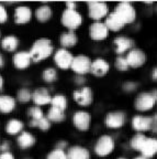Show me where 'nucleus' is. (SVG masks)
Segmentation results:
<instances>
[{
  "instance_id": "603ef678",
  "label": "nucleus",
  "mask_w": 157,
  "mask_h": 159,
  "mask_svg": "<svg viewBox=\"0 0 157 159\" xmlns=\"http://www.w3.org/2000/svg\"><path fill=\"white\" fill-rule=\"evenodd\" d=\"M2 38V31H1V29H0V39Z\"/></svg>"
},
{
  "instance_id": "f3484780",
  "label": "nucleus",
  "mask_w": 157,
  "mask_h": 159,
  "mask_svg": "<svg viewBox=\"0 0 157 159\" xmlns=\"http://www.w3.org/2000/svg\"><path fill=\"white\" fill-rule=\"evenodd\" d=\"M20 44H21L20 38L15 33H8L2 35V38L0 39V48L3 52L15 53L19 50Z\"/></svg>"
},
{
  "instance_id": "2eb2a0df",
  "label": "nucleus",
  "mask_w": 157,
  "mask_h": 159,
  "mask_svg": "<svg viewBox=\"0 0 157 159\" xmlns=\"http://www.w3.org/2000/svg\"><path fill=\"white\" fill-rule=\"evenodd\" d=\"M37 138L31 130L24 129L21 134L15 137V144L20 150H30L36 145Z\"/></svg>"
},
{
  "instance_id": "9b49d317",
  "label": "nucleus",
  "mask_w": 157,
  "mask_h": 159,
  "mask_svg": "<svg viewBox=\"0 0 157 159\" xmlns=\"http://www.w3.org/2000/svg\"><path fill=\"white\" fill-rule=\"evenodd\" d=\"M73 125L79 132H88L92 123V116L89 112L78 109L73 114Z\"/></svg>"
},
{
  "instance_id": "f704fd0d",
  "label": "nucleus",
  "mask_w": 157,
  "mask_h": 159,
  "mask_svg": "<svg viewBox=\"0 0 157 159\" xmlns=\"http://www.w3.org/2000/svg\"><path fill=\"white\" fill-rule=\"evenodd\" d=\"M45 159H67V155L65 150L58 148H52L45 156Z\"/></svg>"
},
{
  "instance_id": "412c9836",
  "label": "nucleus",
  "mask_w": 157,
  "mask_h": 159,
  "mask_svg": "<svg viewBox=\"0 0 157 159\" xmlns=\"http://www.w3.org/2000/svg\"><path fill=\"white\" fill-rule=\"evenodd\" d=\"M18 103L15 95L0 93V114L10 115L17 109Z\"/></svg>"
},
{
  "instance_id": "5701e85b",
  "label": "nucleus",
  "mask_w": 157,
  "mask_h": 159,
  "mask_svg": "<svg viewBox=\"0 0 157 159\" xmlns=\"http://www.w3.org/2000/svg\"><path fill=\"white\" fill-rule=\"evenodd\" d=\"M110 72V63L103 57H97L92 60L90 66V74L96 77H103Z\"/></svg>"
},
{
  "instance_id": "a19ab883",
  "label": "nucleus",
  "mask_w": 157,
  "mask_h": 159,
  "mask_svg": "<svg viewBox=\"0 0 157 159\" xmlns=\"http://www.w3.org/2000/svg\"><path fill=\"white\" fill-rule=\"evenodd\" d=\"M68 147H69L68 142L65 140V139H59V140H57L56 142V144H55V148L62 149V150H65V152L68 149Z\"/></svg>"
},
{
  "instance_id": "dca6fc26",
  "label": "nucleus",
  "mask_w": 157,
  "mask_h": 159,
  "mask_svg": "<svg viewBox=\"0 0 157 159\" xmlns=\"http://www.w3.org/2000/svg\"><path fill=\"white\" fill-rule=\"evenodd\" d=\"M126 62H128L129 66L132 69H138V67L143 66L146 62V54L143 50L138 49V48H133L130 50L126 55H125Z\"/></svg>"
},
{
  "instance_id": "58836bf2",
  "label": "nucleus",
  "mask_w": 157,
  "mask_h": 159,
  "mask_svg": "<svg viewBox=\"0 0 157 159\" xmlns=\"http://www.w3.org/2000/svg\"><path fill=\"white\" fill-rule=\"evenodd\" d=\"M138 89V83L134 82V81H128L122 84V89L125 93H133Z\"/></svg>"
},
{
  "instance_id": "a18cd8bd",
  "label": "nucleus",
  "mask_w": 157,
  "mask_h": 159,
  "mask_svg": "<svg viewBox=\"0 0 157 159\" xmlns=\"http://www.w3.org/2000/svg\"><path fill=\"white\" fill-rule=\"evenodd\" d=\"M6 64H7V61H6L5 54H3V53L0 51V70L5 69Z\"/></svg>"
},
{
  "instance_id": "c756f323",
  "label": "nucleus",
  "mask_w": 157,
  "mask_h": 159,
  "mask_svg": "<svg viewBox=\"0 0 157 159\" xmlns=\"http://www.w3.org/2000/svg\"><path fill=\"white\" fill-rule=\"evenodd\" d=\"M103 23L106 25V27L108 28V30L110 32H119V31H121V30L125 27L120 21V19L113 13V11L107 16V18L104 19Z\"/></svg>"
},
{
  "instance_id": "f8f14e48",
  "label": "nucleus",
  "mask_w": 157,
  "mask_h": 159,
  "mask_svg": "<svg viewBox=\"0 0 157 159\" xmlns=\"http://www.w3.org/2000/svg\"><path fill=\"white\" fill-rule=\"evenodd\" d=\"M92 60L85 54H78L74 57L70 65V70L75 73V75H83L85 76L90 72V66Z\"/></svg>"
},
{
  "instance_id": "c03bdc74",
  "label": "nucleus",
  "mask_w": 157,
  "mask_h": 159,
  "mask_svg": "<svg viewBox=\"0 0 157 159\" xmlns=\"http://www.w3.org/2000/svg\"><path fill=\"white\" fill-rule=\"evenodd\" d=\"M77 7H78V3L75 2V1H66L65 2V9L77 10Z\"/></svg>"
},
{
  "instance_id": "49530a36",
  "label": "nucleus",
  "mask_w": 157,
  "mask_h": 159,
  "mask_svg": "<svg viewBox=\"0 0 157 159\" xmlns=\"http://www.w3.org/2000/svg\"><path fill=\"white\" fill-rule=\"evenodd\" d=\"M5 84H6L5 77H3V75L1 74V72H0V93L2 92L3 89H5Z\"/></svg>"
},
{
  "instance_id": "e433bc0d",
  "label": "nucleus",
  "mask_w": 157,
  "mask_h": 159,
  "mask_svg": "<svg viewBox=\"0 0 157 159\" xmlns=\"http://www.w3.org/2000/svg\"><path fill=\"white\" fill-rule=\"evenodd\" d=\"M51 128H52V123L49 122L45 116L36 122V128L35 129H39V130H41V132L46 133V132H49Z\"/></svg>"
},
{
  "instance_id": "f03ea898",
  "label": "nucleus",
  "mask_w": 157,
  "mask_h": 159,
  "mask_svg": "<svg viewBox=\"0 0 157 159\" xmlns=\"http://www.w3.org/2000/svg\"><path fill=\"white\" fill-rule=\"evenodd\" d=\"M113 13L120 19V21L124 25L133 23L136 19V10L133 3L129 1H122L116 5Z\"/></svg>"
},
{
  "instance_id": "09e8293b",
  "label": "nucleus",
  "mask_w": 157,
  "mask_h": 159,
  "mask_svg": "<svg viewBox=\"0 0 157 159\" xmlns=\"http://www.w3.org/2000/svg\"><path fill=\"white\" fill-rule=\"evenodd\" d=\"M151 94H152V96L154 97L155 102L157 103V89H153L152 92H151Z\"/></svg>"
},
{
  "instance_id": "5fc2aeb1",
  "label": "nucleus",
  "mask_w": 157,
  "mask_h": 159,
  "mask_svg": "<svg viewBox=\"0 0 157 159\" xmlns=\"http://www.w3.org/2000/svg\"><path fill=\"white\" fill-rule=\"evenodd\" d=\"M156 11H157V7H156Z\"/></svg>"
},
{
  "instance_id": "4468645a",
  "label": "nucleus",
  "mask_w": 157,
  "mask_h": 159,
  "mask_svg": "<svg viewBox=\"0 0 157 159\" xmlns=\"http://www.w3.org/2000/svg\"><path fill=\"white\" fill-rule=\"evenodd\" d=\"M154 97L152 96L151 92H141L134 99V107L138 112H148L155 106Z\"/></svg>"
},
{
  "instance_id": "3c124183",
  "label": "nucleus",
  "mask_w": 157,
  "mask_h": 159,
  "mask_svg": "<svg viewBox=\"0 0 157 159\" xmlns=\"http://www.w3.org/2000/svg\"><path fill=\"white\" fill-rule=\"evenodd\" d=\"M22 159H33L32 157H30V156H25V157H23Z\"/></svg>"
},
{
  "instance_id": "8fccbe9b",
  "label": "nucleus",
  "mask_w": 157,
  "mask_h": 159,
  "mask_svg": "<svg viewBox=\"0 0 157 159\" xmlns=\"http://www.w3.org/2000/svg\"><path fill=\"white\" fill-rule=\"evenodd\" d=\"M134 159H146V158H145V157H143L142 156V155H140V156H138V157H135V158Z\"/></svg>"
},
{
  "instance_id": "c85d7f7f",
  "label": "nucleus",
  "mask_w": 157,
  "mask_h": 159,
  "mask_svg": "<svg viewBox=\"0 0 157 159\" xmlns=\"http://www.w3.org/2000/svg\"><path fill=\"white\" fill-rule=\"evenodd\" d=\"M45 117L49 119L52 124H62L64 123L67 118L66 112H63L61 109L55 108V107L49 106L45 113Z\"/></svg>"
},
{
  "instance_id": "de8ad7c7",
  "label": "nucleus",
  "mask_w": 157,
  "mask_h": 159,
  "mask_svg": "<svg viewBox=\"0 0 157 159\" xmlns=\"http://www.w3.org/2000/svg\"><path fill=\"white\" fill-rule=\"evenodd\" d=\"M152 79L154 80V81H157V66L153 69V71H152Z\"/></svg>"
},
{
  "instance_id": "f257e3e1",
  "label": "nucleus",
  "mask_w": 157,
  "mask_h": 159,
  "mask_svg": "<svg viewBox=\"0 0 157 159\" xmlns=\"http://www.w3.org/2000/svg\"><path fill=\"white\" fill-rule=\"evenodd\" d=\"M33 64H40L41 62L53 57L55 51V45L49 38H37L32 42L28 50Z\"/></svg>"
},
{
  "instance_id": "2f4dec72",
  "label": "nucleus",
  "mask_w": 157,
  "mask_h": 159,
  "mask_svg": "<svg viewBox=\"0 0 157 159\" xmlns=\"http://www.w3.org/2000/svg\"><path fill=\"white\" fill-rule=\"evenodd\" d=\"M49 106L58 108L63 112H66L67 108H68V98L63 93H55L52 96V102Z\"/></svg>"
},
{
  "instance_id": "6ab92c4d",
  "label": "nucleus",
  "mask_w": 157,
  "mask_h": 159,
  "mask_svg": "<svg viewBox=\"0 0 157 159\" xmlns=\"http://www.w3.org/2000/svg\"><path fill=\"white\" fill-rule=\"evenodd\" d=\"M110 34V31L102 21H96L92 22L89 27V37L93 41H103Z\"/></svg>"
},
{
  "instance_id": "37998d69",
  "label": "nucleus",
  "mask_w": 157,
  "mask_h": 159,
  "mask_svg": "<svg viewBox=\"0 0 157 159\" xmlns=\"http://www.w3.org/2000/svg\"><path fill=\"white\" fill-rule=\"evenodd\" d=\"M0 159H17L13 152H0Z\"/></svg>"
},
{
  "instance_id": "ddd939ff",
  "label": "nucleus",
  "mask_w": 157,
  "mask_h": 159,
  "mask_svg": "<svg viewBox=\"0 0 157 159\" xmlns=\"http://www.w3.org/2000/svg\"><path fill=\"white\" fill-rule=\"evenodd\" d=\"M73 99L81 107L90 106L93 103V92L90 86H83L73 92Z\"/></svg>"
},
{
  "instance_id": "473e14b6",
  "label": "nucleus",
  "mask_w": 157,
  "mask_h": 159,
  "mask_svg": "<svg viewBox=\"0 0 157 159\" xmlns=\"http://www.w3.org/2000/svg\"><path fill=\"white\" fill-rule=\"evenodd\" d=\"M27 116L29 117V119L40 120V119L43 118V117L45 116V112L42 107L35 106V105H31V106L27 109Z\"/></svg>"
},
{
  "instance_id": "c9c22d12",
  "label": "nucleus",
  "mask_w": 157,
  "mask_h": 159,
  "mask_svg": "<svg viewBox=\"0 0 157 159\" xmlns=\"http://www.w3.org/2000/svg\"><path fill=\"white\" fill-rule=\"evenodd\" d=\"M114 66H116V69L118 70L119 72H126L130 69L124 55H118L116 57V60H114Z\"/></svg>"
},
{
  "instance_id": "7ed1b4c3",
  "label": "nucleus",
  "mask_w": 157,
  "mask_h": 159,
  "mask_svg": "<svg viewBox=\"0 0 157 159\" xmlns=\"http://www.w3.org/2000/svg\"><path fill=\"white\" fill-rule=\"evenodd\" d=\"M114 148H116L114 138L109 134H103L97 138L95 146H93V152L98 157L104 158L112 154L114 152Z\"/></svg>"
},
{
  "instance_id": "4be33fe9",
  "label": "nucleus",
  "mask_w": 157,
  "mask_h": 159,
  "mask_svg": "<svg viewBox=\"0 0 157 159\" xmlns=\"http://www.w3.org/2000/svg\"><path fill=\"white\" fill-rule=\"evenodd\" d=\"M114 52L117 55H123L134 48V40L125 35H119L113 39Z\"/></svg>"
},
{
  "instance_id": "b1692460",
  "label": "nucleus",
  "mask_w": 157,
  "mask_h": 159,
  "mask_svg": "<svg viewBox=\"0 0 157 159\" xmlns=\"http://www.w3.org/2000/svg\"><path fill=\"white\" fill-rule=\"evenodd\" d=\"M153 119L151 116L135 115L132 118V128L138 133H144L152 129Z\"/></svg>"
},
{
  "instance_id": "20e7f679",
  "label": "nucleus",
  "mask_w": 157,
  "mask_h": 159,
  "mask_svg": "<svg viewBox=\"0 0 157 159\" xmlns=\"http://www.w3.org/2000/svg\"><path fill=\"white\" fill-rule=\"evenodd\" d=\"M59 21H61L62 25L66 28L68 31H75L83 25V18L81 13L78 12L77 10L64 9L61 13Z\"/></svg>"
},
{
  "instance_id": "393cba45",
  "label": "nucleus",
  "mask_w": 157,
  "mask_h": 159,
  "mask_svg": "<svg viewBox=\"0 0 157 159\" xmlns=\"http://www.w3.org/2000/svg\"><path fill=\"white\" fill-rule=\"evenodd\" d=\"M67 159H91V152L86 147L73 145L66 150Z\"/></svg>"
},
{
  "instance_id": "7c9ffc66",
  "label": "nucleus",
  "mask_w": 157,
  "mask_h": 159,
  "mask_svg": "<svg viewBox=\"0 0 157 159\" xmlns=\"http://www.w3.org/2000/svg\"><path fill=\"white\" fill-rule=\"evenodd\" d=\"M17 103L21 105H27L32 102V89L28 86H21L17 89L15 95Z\"/></svg>"
},
{
  "instance_id": "1a4fd4ad",
  "label": "nucleus",
  "mask_w": 157,
  "mask_h": 159,
  "mask_svg": "<svg viewBox=\"0 0 157 159\" xmlns=\"http://www.w3.org/2000/svg\"><path fill=\"white\" fill-rule=\"evenodd\" d=\"M52 92L45 85L42 86H37L32 89V103L33 105L39 107H45L49 106L52 102Z\"/></svg>"
},
{
  "instance_id": "0eeeda50",
  "label": "nucleus",
  "mask_w": 157,
  "mask_h": 159,
  "mask_svg": "<svg viewBox=\"0 0 157 159\" xmlns=\"http://www.w3.org/2000/svg\"><path fill=\"white\" fill-rule=\"evenodd\" d=\"M52 57H53V62H54L56 69H59L62 71H67V70H70L74 54L70 52V50L58 48V49H55L54 54Z\"/></svg>"
},
{
  "instance_id": "4c0bfd02",
  "label": "nucleus",
  "mask_w": 157,
  "mask_h": 159,
  "mask_svg": "<svg viewBox=\"0 0 157 159\" xmlns=\"http://www.w3.org/2000/svg\"><path fill=\"white\" fill-rule=\"evenodd\" d=\"M9 21V11L6 3L0 2V25H5Z\"/></svg>"
},
{
  "instance_id": "72a5a7b5",
  "label": "nucleus",
  "mask_w": 157,
  "mask_h": 159,
  "mask_svg": "<svg viewBox=\"0 0 157 159\" xmlns=\"http://www.w3.org/2000/svg\"><path fill=\"white\" fill-rule=\"evenodd\" d=\"M146 139V136L142 133H138V134H135L132 138L130 139V146L132 149H135V150H140L141 147H142L143 143L144 140Z\"/></svg>"
},
{
  "instance_id": "a878e982",
  "label": "nucleus",
  "mask_w": 157,
  "mask_h": 159,
  "mask_svg": "<svg viewBox=\"0 0 157 159\" xmlns=\"http://www.w3.org/2000/svg\"><path fill=\"white\" fill-rule=\"evenodd\" d=\"M58 42L61 48H63V49H67V50L73 49L78 43V37H77L75 31H68L67 30V31L62 32L59 34Z\"/></svg>"
},
{
  "instance_id": "39448f33",
  "label": "nucleus",
  "mask_w": 157,
  "mask_h": 159,
  "mask_svg": "<svg viewBox=\"0 0 157 159\" xmlns=\"http://www.w3.org/2000/svg\"><path fill=\"white\" fill-rule=\"evenodd\" d=\"M87 13L93 22L106 19L110 13V7L103 1H87Z\"/></svg>"
},
{
  "instance_id": "aec40b11",
  "label": "nucleus",
  "mask_w": 157,
  "mask_h": 159,
  "mask_svg": "<svg viewBox=\"0 0 157 159\" xmlns=\"http://www.w3.org/2000/svg\"><path fill=\"white\" fill-rule=\"evenodd\" d=\"M25 124L22 119L17 118V117H12L9 118L7 122L5 123L3 126V132L7 136L10 137H17L19 134L24 130Z\"/></svg>"
},
{
  "instance_id": "423d86ee",
  "label": "nucleus",
  "mask_w": 157,
  "mask_h": 159,
  "mask_svg": "<svg viewBox=\"0 0 157 159\" xmlns=\"http://www.w3.org/2000/svg\"><path fill=\"white\" fill-rule=\"evenodd\" d=\"M34 11L31 6L25 3H17L13 8L12 19L17 25H25L32 21Z\"/></svg>"
},
{
  "instance_id": "6e6552de",
  "label": "nucleus",
  "mask_w": 157,
  "mask_h": 159,
  "mask_svg": "<svg viewBox=\"0 0 157 159\" xmlns=\"http://www.w3.org/2000/svg\"><path fill=\"white\" fill-rule=\"evenodd\" d=\"M128 117L122 111H111L108 112L103 117V124L107 128L120 129L126 124Z\"/></svg>"
},
{
  "instance_id": "a211bd4d",
  "label": "nucleus",
  "mask_w": 157,
  "mask_h": 159,
  "mask_svg": "<svg viewBox=\"0 0 157 159\" xmlns=\"http://www.w3.org/2000/svg\"><path fill=\"white\" fill-rule=\"evenodd\" d=\"M33 11H34V18L36 22L41 23V25L49 22L54 16V10L49 3H40Z\"/></svg>"
},
{
  "instance_id": "cd10ccee",
  "label": "nucleus",
  "mask_w": 157,
  "mask_h": 159,
  "mask_svg": "<svg viewBox=\"0 0 157 159\" xmlns=\"http://www.w3.org/2000/svg\"><path fill=\"white\" fill-rule=\"evenodd\" d=\"M58 71L56 67L54 66H46L41 71L40 74V79L44 84H54L58 81Z\"/></svg>"
},
{
  "instance_id": "6e6d98bb",
  "label": "nucleus",
  "mask_w": 157,
  "mask_h": 159,
  "mask_svg": "<svg viewBox=\"0 0 157 159\" xmlns=\"http://www.w3.org/2000/svg\"><path fill=\"white\" fill-rule=\"evenodd\" d=\"M0 140H1V139H0Z\"/></svg>"
},
{
  "instance_id": "ea45409f",
  "label": "nucleus",
  "mask_w": 157,
  "mask_h": 159,
  "mask_svg": "<svg viewBox=\"0 0 157 159\" xmlns=\"http://www.w3.org/2000/svg\"><path fill=\"white\" fill-rule=\"evenodd\" d=\"M12 152V142L10 139L0 140V152Z\"/></svg>"
},
{
  "instance_id": "9d476101",
  "label": "nucleus",
  "mask_w": 157,
  "mask_h": 159,
  "mask_svg": "<svg viewBox=\"0 0 157 159\" xmlns=\"http://www.w3.org/2000/svg\"><path fill=\"white\" fill-rule=\"evenodd\" d=\"M11 64L17 71H27L33 64L28 50H18L11 57Z\"/></svg>"
},
{
  "instance_id": "864d4df0",
  "label": "nucleus",
  "mask_w": 157,
  "mask_h": 159,
  "mask_svg": "<svg viewBox=\"0 0 157 159\" xmlns=\"http://www.w3.org/2000/svg\"><path fill=\"white\" fill-rule=\"evenodd\" d=\"M117 159H128V158H125V157H119V158H117Z\"/></svg>"
},
{
  "instance_id": "79ce46f5",
  "label": "nucleus",
  "mask_w": 157,
  "mask_h": 159,
  "mask_svg": "<svg viewBox=\"0 0 157 159\" xmlns=\"http://www.w3.org/2000/svg\"><path fill=\"white\" fill-rule=\"evenodd\" d=\"M75 84L78 85L79 87L85 86V83H86V77L83 76V75H76L75 76Z\"/></svg>"
},
{
  "instance_id": "bb28decb",
  "label": "nucleus",
  "mask_w": 157,
  "mask_h": 159,
  "mask_svg": "<svg viewBox=\"0 0 157 159\" xmlns=\"http://www.w3.org/2000/svg\"><path fill=\"white\" fill-rule=\"evenodd\" d=\"M138 152L146 159L154 157L157 154V139L153 138V137H146Z\"/></svg>"
}]
</instances>
